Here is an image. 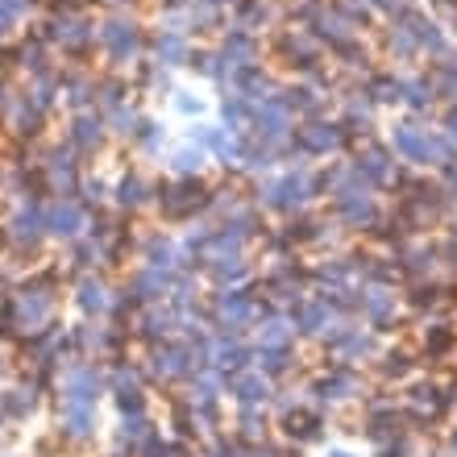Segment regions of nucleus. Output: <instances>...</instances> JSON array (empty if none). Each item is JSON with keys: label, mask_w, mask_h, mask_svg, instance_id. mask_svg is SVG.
Instances as JSON below:
<instances>
[{"label": "nucleus", "mask_w": 457, "mask_h": 457, "mask_svg": "<svg viewBox=\"0 0 457 457\" xmlns=\"http://www.w3.org/2000/svg\"><path fill=\"white\" fill-rule=\"evenodd\" d=\"M108 391V378L96 362H67L58 370V383H54V404H88L100 407V395Z\"/></svg>", "instance_id": "f257e3e1"}, {"label": "nucleus", "mask_w": 457, "mask_h": 457, "mask_svg": "<svg viewBox=\"0 0 457 457\" xmlns=\"http://www.w3.org/2000/svg\"><path fill=\"white\" fill-rule=\"evenodd\" d=\"M100 429V407L88 404H54V437L67 445H92Z\"/></svg>", "instance_id": "f03ea898"}, {"label": "nucleus", "mask_w": 457, "mask_h": 457, "mask_svg": "<svg viewBox=\"0 0 457 457\" xmlns=\"http://www.w3.org/2000/svg\"><path fill=\"white\" fill-rule=\"evenodd\" d=\"M0 395H4V416H9V424H29V420L42 412L38 378H21L13 387H0Z\"/></svg>", "instance_id": "7ed1b4c3"}, {"label": "nucleus", "mask_w": 457, "mask_h": 457, "mask_svg": "<svg viewBox=\"0 0 457 457\" xmlns=\"http://www.w3.org/2000/svg\"><path fill=\"white\" fill-rule=\"evenodd\" d=\"M112 399H117V412H121V416H146V395L137 387H117Z\"/></svg>", "instance_id": "20e7f679"}, {"label": "nucleus", "mask_w": 457, "mask_h": 457, "mask_svg": "<svg viewBox=\"0 0 457 457\" xmlns=\"http://www.w3.org/2000/svg\"><path fill=\"white\" fill-rule=\"evenodd\" d=\"M391 50H395V54H404V58L420 54L416 38H412V29H407V26H395V34H391Z\"/></svg>", "instance_id": "39448f33"}, {"label": "nucleus", "mask_w": 457, "mask_h": 457, "mask_svg": "<svg viewBox=\"0 0 457 457\" xmlns=\"http://www.w3.org/2000/svg\"><path fill=\"white\" fill-rule=\"evenodd\" d=\"M375 100L399 105V100H404V80H375Z\"/></svg>", "instance_id": "423d86ee"}, {"label": "nucleus", "mask_w": 457, "mask_h": 457, "mask_svg": "<svg viewBox=\"0 0 457 457\" xmlns=\"http://www.w3.org/2000/svg\"><path fill=\"white\" fill-rule=\"evenodd\" d=\"M80 308L88 312V316H92V312H105V308H108L105 291H100V287H92V283H88V287H83V296H80Z\"/></svg>", "instance_id": "0eeeda50"}, {"label": "nucleus", "mask_w": 457, "mask_h": 457, "mask_svg": "<svg viewBox=\"0 0 457 457\" xmlns=\"http://www.w3.org/2000/svg\"><path fill=\"white\" fill-rule=\"evenodd\" d=\"M449 134H453V142H457V108L449 112Z\"/></svg>", "instance_id": "6e6552de"}, {"label": "nucleus", "mask_w": 457, "mask_h": 457, "mask_svg": "<svg viewBox=\"0 0 457 457\" xmlns=\"http://www.w3.org/2000/svg\"><path fill=\"white\" fill-rule=\"evenodd\" d=\"M9 424V416H4V395H0V429Z\"/></svg>", "instance_id": "1a4fd4ad"}]
</instances>
